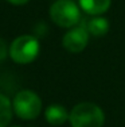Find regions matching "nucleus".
<instances>
[{"label": "nucleus", "instance_id": "0eeeda50", "mask_svg": "<svg viewBox=\"0 0 125 127\" xmlns=\"http://www.w3.org/2000/svg\"><path fill=\"white\" fill-rule=\"evenodd\" d=\"M79 5L86 14L101 15L109 10L110 0H79Z\"/></svg>", "mask_w": 125, "mask_h": 127}, {"label": "nucleus", "instance_id": "1a4fd4ad", "mask_svg": "<svg viewBox=\"0 0 125 127\" xmlns=\"http://www.w3.org/2000/svg\"><path fill=\"white\" fill-rule=\"evenodd\" d=\"M12 105L7 96L0 93V127H7L12 118Z\"/></svg>", "mask_w": 125, "mask_h": 127}, {"label": "nucleus", "instance_id": "20e7f679", "mask_svg": "<svg viewBox=\"0 0 125 127\" xmlns=\"http://www.w3.org/2000/svg\"><path fill=\"white\" fill-rule=\"evenodd\" d=\"M50 16L55 25L61 27H73L81 19L78 5L71 0H56L50 8Z\"/></svg>", "mask_w": 125, "mask_h": 127}, {"label": "nucleus", "instance_id": "f03ea898", "mask_svg": "<svg viewBox=\"0 0 125 127\" xmlns=\"http://www.w3.org/2000/svg\"><path fill=\"white\" fill-rule=\"evenodd\" d=\"M12 110L20 119L32 120L40 114L42 101L32 91H20L12 101Z\"/></svg>", "mask_w": 125, "mask_h": 127}, {"label": "nucleus", "instance_id": "7ed1b4c3", "mask_svg": "<svg viewBox=\"0 0 125 127\" xmlns=\"http://www.w3.org/2000/svg\"><path fill=\"white\" fill-rule=\"evenodd\" d=\"M39 54V42L32 35H22L14 39L10 46V56L18 64L32 62Z\"/></svg>", "mask_w": 125, "mask_h": 127}, {"label": "nucleus", "instance_id": "f257e3e1", "mask_svg": "<svg viewBox=\"0 0 125 127\" xmlns=\"http://www.w3.org/2000/svg\"><path fill=\"white\" fill-rule=\"evenodd\" d=\"M69 120L73 127H102L105 115L93 103H81L71 110Z\"/></svg>", "mask_w": 125, "mask_h": 127}, {"label": "nucleus", "instance_id": "39448f33", "mask_svg": "<svg viewBox=\"0 0 125 127\" xmlns=\"http://www.w3.org/2000/svg\"><path fill=\"white\" fill-rule=\"evenodd\" d=\"M89 42V34L83 27H75L71 29L65 34L62 43L63 47L70 53H79L86 47Z\"/></svg>", "mask_w": 125, "mask_h": 127}, {"label": "nucleus", "instance_id": "423d86ee", "mask_svg": "<svg viewBox=\"0 0 125 127\" xmlns=\"http://www.w3.org/2000/svg\"><path fill=\"white\" fill-rule=\"evenodd\" d=\"M44 115H46V120L53 126H61L69 119V114H67L66 108L59 104L49 105Z\"/></svg>", "mask_w": 125, "mask_h": 127}, {"label": "nucleus", "instance_id": "6e6552de", "mask_svg": "<svg viewBox=\"0 0 125 127\" xmlns=\"http://www.w3.org/2000/svg\"><path fill=\"white\" fill-rule=\"evenodd\" d=\"M88 31L90 34L96 35V37H101L105 35L109 31V22L105 18H93L91 20H89L88 23Z\"/></svg>", "mask_w": 125, "mask_h": 127}, {"label": "nucleus", "instance_id": "9d476101", "mask_svg": "<svg viewBox=\"0 0 125 127\" xmlns=\"http://www.w3.org/2000/svg\"><path fill=\"white\" fill-rule=\"evenodd\" d=\"M5 57H7V46H5L4 41L0 38V61H3Z\"/></svg>", "mask_w": 125, "mask_h": 127}, {"label": "nucleus", "instance_id": "9b49d317", "mask_svg": "<svg viewBox=\"0 0 125 127\" xmlns=\"http://www.w3.org/2000/svg\"><path fill=\"white\" fill-rule=\"evenodd\" d=\"M10 3H12V4H18V5H20V4H24V3H27L28 0H8Z\"/></svg>", "mask_w": 125, "mask_h": 127}]
</instances>
